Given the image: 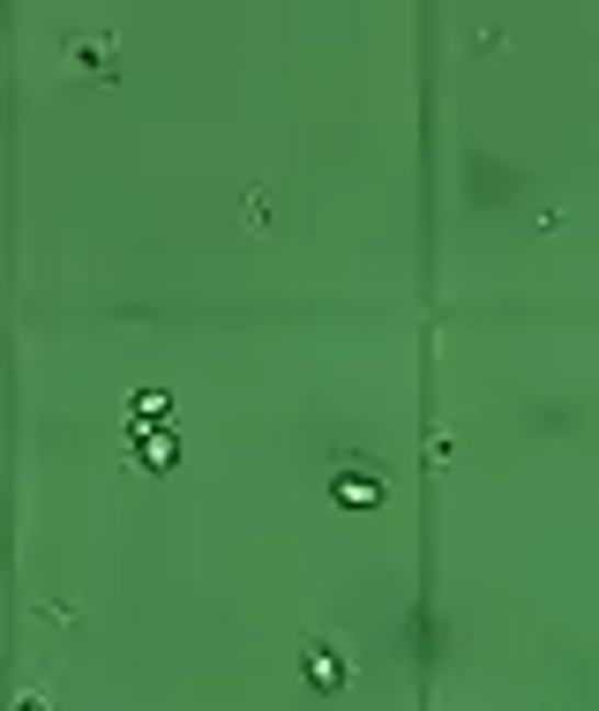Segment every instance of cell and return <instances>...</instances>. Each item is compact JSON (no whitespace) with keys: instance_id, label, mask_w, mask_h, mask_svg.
<instances>
[{"instance_id":"1","label":"cell","mask_w":599,"mask_h":711,"mask_svg":"<svg viewBox=\"0 0 599 711\" xmlns=\"http://www.w3.org/2000/svg\"><path fill=\"white\" fill-rule=\"evenodd\" d=\"M330 495H338V509H375V503H383V472H375L368 458H338Z\"/></svg>"},{"instance_id":"3","label":"cell","mask_w":599,"mask_h":711,"mask_svg":"<svg viewBox=\"0 0 599 711\" xmlns=\"http://www.w3.org/2000/svg\"><path fill=\"white\" fill-rule=\"evenodd\" d=\"M166 413H172V405H166V390H143V397H135V405H128L135 435H158V427H166Z\"/></svg>"},{"instance_id":"5","label":"cell","mask_w":599,"mask_h":711,"mask_svg":"<svg viewBox=\"0 0 599 711\" xmlns=\"http://www.w3.org/2000/svg\"><path fill=\"white\" fill-rule=\"evenodd\" d=\"M76 68L105 76V68H113V45H105V38H83V45H76Z\"/></svg>"},{"instance_id":"4","label":"cell","mask_w":599,"mask_h":711,"mask_svg":"<svg viewBox=\"0 0 599 711\" xmlns=\"http://www.w3.org/2000/svg\"><path fill=\"white\" fill-rule=\"evenodd\" d=\"M135 458L150 464V472H166V464L180 458V450H172V435H166V427H158V435H143V442H135Z\"/></svg>"},{"instance_id":"2","label":"cell","mask_w":599,"mask_h":711,"mask_svg":"<svg viewBox=\"0 0 599 711\" xmlns=\"http://www.w3.org/2000/svg\"><path fill=\"white\" fill-rule=\"evenodd\" d=\"M307 681H315L323 697H338V689H344V652H338V644H323V636L307 644Z\"/></svg>"}]
</instances>
